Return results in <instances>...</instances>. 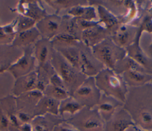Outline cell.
Here are the masks:
<instances>
[{"label": "cell", "mask_w": 152, "mask_h": 131, "mask_svg": "<svg viewBox=\"0 0 152 131\" xmlns=\"http://www.w3.org/2000/svg\"><path fill=\"white\" fill-rule=\"evenodd\" d=\"M124 109L129 114L135 125L152 131V84L129 87Z\"/></svg>", "instance_id": "obj_1"}, {"label": "cell", "mask_w": 152, "mask_h": 131, "mask_svg": "<svg viewBox=\"0 0 152 131\" xmlns=\"http://www.w3.org/2000/svg\"><path fill=\"white\" fill-rule=\"evenodd\" d=\"M94 79L102 94L114 97L124 103L129 87L120 74L105 68L96 75Z\"/></svg>", "instance_id": "obj_2"}, {"label": "cell", "mask_w": 152, "mask_h": 131, "mask_svg": "<svg viewBox=\"0 0 152 131\" xmlns=\"http://www.w3.org/2000/svg\"><path fill=\"white\" fill-rule=\"evenodd\" d=\"M93 53L106 68L113 70L116 64L127 55L125 48L118 45L111 37L93 46Z\"/></svg>", "instance_id": "obj_3"}, {"label": "cell", "mask_w": 152, "mask_h": 131, "mask_svg": "<svg viewBox=\"0 0 152 131\" xmlns=\"http://www.w3.org/2000/svg\"><path fill=\"white\" fill-rule=\"evenodd\" d=\"M78 131H104V121L95 108L84 107L66 122Z\"/></svg>", "instance_id": "obj_4"}, {"label": "cell", "mask_w": 152, "mask_h": 131, "mask_svg": "<svg viewBox=\"0 0 152 131\" xmlns=\"http://www.w3.org/2000/svg\"><path fill=\"white\" fill-rule=\"evenodd\" d=\"M102 94L96 84L95 79L90 78L72 93V97L83 107L94 108L99 103Z\"/></svg>", "instance_id": "obj_5"}, {"label": "cell", "mask_w": 152, "mask_h": 131, "mask_svg": "<svg viewBox=\"0 0 152 131\" xmlns=\"http://www.w3.org/2000/svg\"><path fill=\"white\" fill-rule=\"evenodd\" d=\"M141 32L138 27L125 23L120 25L111 38L118 45L126 48L139 39Z\"/></svg>", "instance_id": "obj_6"}, {"label": "cell", "mask_w": 152, "mask_h": 131, "mask_svg": "<svg viewBox=\"0 0 152 131\" xmlns=\"http://www.w3.org/2000/svg\"><path fill=\"white\" fill-rule=\"evenodd\" d=\"M134 126L135 123L129 114L121 107L104 123V131H127Z\"/></svg>", "instance_id": "obj_7"}, {"label": "cell", "mask_w": 152, "mask_h": 131, "mask_svg": "<svg viewBox=\"0 0 152 131\" xmlns=\"http://www.w3.org/2000/svg\"><path fill=\"white\" fill-rule=\"evenodd\" d=\"M128 87H139L150 83L152 75L143 67L130 68L120 74Z\"/></svg>", "instance_id": "obj_8"}, {"label": "cell", "mask_w": 152, "mask_h": 131, "mask_svg": "<svg viewBox=\"0 0 152 131\" xmlns=\"http://www.w3.org/2000/svg\"><path fill=\"white\" fill-rule=\"evenodd\" d=\"M124 106V103L116 99L102 94L100 100L95 108L106 122L110 119L115 112L120 107Z\"/></svg>", "instance_id": "obj_9"}, {"label": "cell", "mask_w": 152, "mask_h": 131, "mask_svg": "<svg viewBox=\"0 0 152 131\" xmlns=\"http://www.w3.org/2000/svg\"><path fill=\"white\" fill-rule=\"evenodd\" d=\"M138 40L125 48L126 54L142 66L149 74L152 75V59L147 57L142 51L139 46Z\"/></svg>", "instance_id": "obj_10"}, {"label": "cell", "mask_w": 152, "mask_h": 131, "mask_svg": "<svg viewBox=\"0 0 152 131\" xmlns=\"http://www.w3.org/2000/svg\"><path fill=\"white\" fill-rule=\"evenodd\" d=\"M60 101L52 97L46 96L42 97L35 107L34 116H42L46 114L58 115Z\"/></svg>", "instance_id": "obj_11"}, {"label": "cell", "mask_w": 152, "mask_h": 131, "mask_svg": "<svg viewBox=\"0 0 152 131\" xmlns=\"http://www.w3.org/2000/svg\"><path fill=\"white\" fill-rule=\"evenodd\" d=\"M52 116L53 114H46L34 117L31 123L32 131H53L55 126L61 121Z\"/></svg>", "instance_id": "obj_12"}, {"label": "cell", "mask_w": 152, "mask_h": 131, "mask_svg": "<svg viewBox=\"0 0 152 131\" xmlns=\"http://www.w3.org/2000/svg\"><path fill=\"white\" fill-rule=\"evenodd\" d=\"M109 37H111L110 31L101 26L92 25L84 32L86 41L94 46Z\"/></svg>", "instance_id": "obj_13"}, {"label": "cell", "mask_w": 152, "mask_h": 131, "mask_svg": "<svg viewBox=\"0 0 152 131\" xmlns=\"http://www.w3.org/2000/svg\"><path fill=\"white\" fill-rule=\"evenodd\" d=\"M99 12L102 19L106 25V28L110 31L112 36V35L123 23L118 19V18L115 17L112 14V13H110L103 7L99 6Z\"/></svg>", "instance_id": "obj_14"}, {"label": "cell", "mask_w": 152, "mask_h": 131, "mask_svg": "<svg viewBox=\"0 0 152 131\" xmlns=\"http://www.w3.org/2000/svg\"><path fill=\"white\" fill-rule=\"evenodd\" d=\"M84 107L81 105L73 97H68L60 102L59 107V114L63 115L65 113L75 114Z\"/></svg>", "instance_id": "obj_15"}, {"label": "cell", "mask_w": 152, "mask_h": 131, "mask_svg": "<svg viewBox=\"0 0 152 131\" xmlns=\"http://www.w3.org/2000/svg\"><path fill=\"white\" fill-rule=\"evenodd\" d=\"M46 96L52 97L58 100H63L68 97V93L66 90L62 86L53 85L47 88L46 90Z\"/></svg>", "instance_id": "obj_16"}, {"label": "cell", "mask_w": 152, "mask_h": 131, "mask_svg": "<svg viewBox=\"0 0 152 131\" xmlns=\"http://www.w3.org/2000/svg\"><path fill=\"white\" fill-rule=\"evenodd\" d=\"M60 71L64 81L67 83H71L74 80L75 74L71 68L65 62H62L60 64Z\"/></svg>", "instance_id": "obj_17"}, {"label": "cell", "mask_w": 152, "mask_h": 131, "mask_svg": "<svg viewBox=\"0 0 152 131\" xmlns=\"http://www.w3.org/2000/svg\"><path fill=\"white\" fill-rule=\"evenodd\" d=\"M9 119L0 106V131H9Z\"/></svg>", "instance_id": "obj_18"}, {"label": "cell", "mask_w": 152, "mask_h": 131, "mask_svg": "<svg viewBox=\"0 0 152 131\" xmlns=\"http://www.w3.org/2000/svg\"><path fill=\"white\" fill-rule=\"evenodd\" d=\"M53 131H78L67 122H60L57 124Z\"/></svg>", "instance_id": "obj_19"}, {"label": "cell", "mask_w": 152, "mask_h": 131, "mask_svg": "<svg viewBox=\"0 0 152 131\" xmlns=\"http://www.w3.org/2000/svg\"><path fill=\"white\" fill-rule=\"evenodd\" d=\"M66 57L70 61L71 63H72L74 65L78 66L79 64V55L76 51H68L65 53Z\"/></svg>", "instance_id": "obj_20"}, {"label": "cell", "mask_w": 152, "mask_h": 131, "mask_svg": "<svg viewBox=\"0 0 152 131\" xmlns=\"http://www.w3.org/2000/svg\"><path fill=\"white\" fill-rule=\"evenodd\" d=\"M45 25L46 27V30L50 32H53L58 28V22L53 19L48 20L45 23Z\"/></svg>", "instance_id": "obj_21"}, {"label": "cell", "mask_w": 152, "mask_h": 131, "mask_svg": "<svg viewBox=\"0 0 152 131\" xmlns=\"http://www.w3.org/2000/svg\"><path fill=\"white\" fill-rule=\"evenodd\" d=\"M48 50L46 46H42L40 48V51L38 53V57L40 62L43 63L46 60L48 56Z\"/></svg>", "instance_id": "obj_22"}, {"label": "cell", "mask_w": 152, "mask_h": 131, "mask_svg": "<svg viewBox=\"0 0 152 131\" xmlns=\"http://www.w3.org/2000/svg\"><path fill=\"white\" fill-rule=\"evenodd\" d=\"M17 117L21 122H22L24 123H28L30 120V116L27 113L24 112H20L17 114Z\"/></svg>", "instance_id": "obj_23"}, {"label": "cell", "mask_w": 152, "mask_h": 131, "mask_svg": "<svg viewBox=\"0 0 152 131\" xmlns=\"http://www.w3.org/2000/svg\"><path fill=\"white\" fill-rule=\"evenodd\" d=\"M134 127L135 131H145V130H142V129H141L138 127L136 126H135Z\"/></svg>", "instance_id": "obj_24"}, {"label": "cell", "mask_w": 152, "mask_h": 131, "mask_svg": "<svg viewBox=\"0 0 152 131\" xmlns=\"http://www.w3.org/2000/svg\"><path fill=\"white\" fill-rule=\"evenodd\" d=\"M150 52H151V53L152 54V44L150 45Z\"/></svg>", "instance_id": "obj_25"}, {"label": "cell", "mask_w": 152, "mask_h": 131, "mask_svg": "<svg viewBox=\"0 0 152 131\" xmlns=\"http://www.w3.org/2000/svg\"><path fill=\"white\" fill-rule=\"evenodd\" d=\"M150 83H151V84H152V78H151V81H150Z\"/></svg>", "instance_id": "obj_26"}]
</instances>
